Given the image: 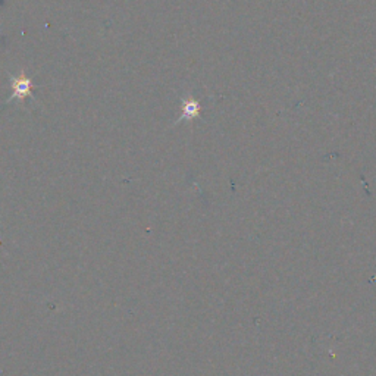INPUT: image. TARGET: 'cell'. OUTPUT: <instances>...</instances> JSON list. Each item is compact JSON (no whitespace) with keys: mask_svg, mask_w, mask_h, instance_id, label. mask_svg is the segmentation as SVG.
I'll list each match as a JSON object with an SVG mask.
<instances>
[{"mask_svg":"<svg viewBox=\"0 0 376 376\" xmlns=\"http://www.w3.org/2000/svg\"><path fill=\"white\" fill-rule=\"evenodd\" d=\"M12 84V96L10 100L22 102L27 97H33V89H31V80L25 77V74H21L20 77H10Z\"/></svg>","mask_w":376,"mask_h":376,"instance_id":"6da1fadb","label":"cell"}]
</instances>
